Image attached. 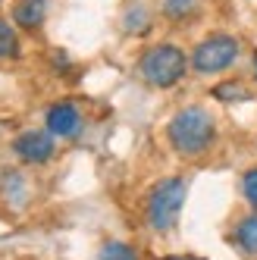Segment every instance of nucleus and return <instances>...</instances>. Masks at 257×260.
I'll use <instances>...</instances> for the list:
<instances>
[{
  "label": "nucleus",
  "mask_w": 257,
  "mask_h": 260,
  "mask_svg": "<svg viewBox=\"0 0 257 260\" xmlns=\"http://www.w3.org/2000/svg\"><path fill=\"white\" fill-rule=\"evenodd\" d=\"M173 151L182 157H198L216 141V119L204 107H182L167 125Z\"/></svg>",
  "instance_id": "1"
},
{
  "label": "nucleus",
  "mask_w": 257,
  "mask_h": 260,
  "mask_svg": "<svg viewBox=\"0 0 257 260\" xmlns=\"http://www.w3.org/2000/svg\"><path fill=\"white\" fill-rule=\"evenodd\" d=\"M188 53L176 44H154L141 53L138 72L151 88H173L188 72Z\"/></svg>",
  "instance_id": "2"
},
{
  "label": "nucleus",
  "mask_w": 257,
  "mask_h": 260,
  "mask_svg": "<svg viewBox=\"0 0 257 260\" xmlns=\"http://www.w3.org/2000/svg\"><path fill=\"white\" fill-rule=\"evenodd\" d=\"M185 198H188V182L182 176H170V179H160L151 194H148V226L154 232H170L176 229V222L182 216V207H185Z\"/></svg>",
  "instance_id": "3"
},
{
  "label": "nucleus",
  "mask_w": 257,
  "mask_h": 260,
  "mask_svg": "<svg viewBox=\"0 0 257 260\" xmlns=\"http://www.w3.org/2000/svg\"><path fill=\"white\" fill-rule=\"evenodd\" d=\"M238 50H242V47H238V41L232 38V35L216 31V35L204 38L191 50L188 60H191V69L201 72V76H219V72H226V69L235 66Z\"/></svg>",
  "instance_id": "4"
},
{
  "label": "nucleus",
  "mask_w": 257,
  "mask_h": 260,
  "mask_svg": "<svg viewBox=\"0 0 257 260\" xmlns=\"http://www.w3.org/2000/svg\"><path fill=\"white\" fill-rule=\"evenodd\" d=\"M53 151H57V138H53L47 128H28V132L16 135V141H13V154L28 166L47 163L53 157Z\"/></svg>",
  "instance_id": "5"
},
{
  "label": "nucleus",
  "mask_w": 257,
  "mask_h": 260,
  "mask_svg": "<svg viewBox=\"0 0 257 260\" xmlns=\"http://www.w3.org/2000/svg\"><path fill=\"white\" fill-rule=\"evenodd\" d=\"M47 132L53 138H76L82 132V110L69 101H60L47 110Z\"/></svg>",
  "instance_id": "6"
},
{
  "label": "nucleus",
  "mask_w": 257,
  "mask_h": 260,
  "mask_svg": "<svg viewBox=\"0 0 257 260\" xmlns=\"http://www.w3.org/2000/svg\"><path fill=\"white\" fill-rule=\"evenodd\" d=\"M47 19V0H16L13 7V22L25 28V31H35L41 28Z\"/></svg>",
  "instance_id": "7"
},
{
  "label": "nucleus",
  "mask_w": 257,
  "mask_h": 260,
  "mask_svg": "<svg viewBox=\"0 0 257 260\" xmlns=\"http://www.w3.org/2000/svg\"><path fill=\"white\" fill-rule=\"evenodd\" d=\"M232 245L238 254H245L251 260H257V213H248L235 222L232 229Z\"/></svg>",
  "instance_id": "8"
},
{
  "label": "nucleus",
  "mask_w": 257,
  "mask_h": 260,
  "mask_svg": "<svg viewBox=\"0 0 257 260\" xmlns=\"http://www.w3.org/2000/svg\"><path fill=\"white\" fill-rule=\"evenodd\" d=\"M198 4L201 0H160V13L170 22H185L198 13Z\"/></svg>",
  "instance_id": "9"
},
{
  "label": "nucleus",
  "mask_w": 257,
  "mask_h": 260,
  "mask_svg": "<svg viewBox=\"0 0 257 260\" xmlns=\"http://www.w3.org/2000/svg\"><path fill=\"white\" fill-rule=\"evenodd\" d=\"M98 260H138V251L125 241H104L101 251H98Z\"/></svg>",
  "instance_id": "10"
},
{
  "label": "nucleus",
  "mask_w": 257,
  "mask_h": 260,
  "mask_svg": "<svg viewBox=\"0 0 257 260\" xmlns=\"http://www.w3.org/2000/svg\"><path fill=\"white\" fill-rule=\"evenodd\" d=\"M13 57H19V35L7 19H0V60H13Z\"/></svg>",
  "instance_id": "11"
},
{
  "label": "nucleus",
  "mask_w": 257,
  "mask_h": 260,
  "mask_svg": "<svg viewBox=\"0 0 257 260\" xmlns=\"http://www.w3.org/2000/svg\"><path fill=\"white\" fill-rule=\"evenodd\" d=\"M148 25H151V16H148V10H144V7H128V10H125V16H122V28H125L128 35L148 31Z\"/></svg>",
  "instance_id": "12"
},
{
  "label": "nucleus",
  "mask_w": 257,
  "mask_h": 260,
  "mask_svg": "<svg viewBox=\"0 0 257 260\" xmlns=\"http://www.w3.org/2000/svg\"><path fill=\"white\" fill-rule=\"evenodd\" d=\"M242 194H245V201L251 204V207L257 210V166H251V170L242 176Z\"/></svg>",
  "instance_id": "13"
},
{
  "label": "nucleus",
  "mask_w": 257,
  "mask_h": 260,
  "mask_svg": "<svg viewBox=\"0 0 257 260\" xmlns=\"http://www.w3.org/2000/svg\"><path fill=\"white\" fill-rule=\"evenodd\" d=\"M213 94H216V98H223V101H245V98H248V91L238 85V82H226V85H219Z\"/></svg>",
  "instance_id": "14"
},
{
  "label": "nucleus",
  "mask_w": 257,
  "mask_h": 260,
  "mask_svg": "<svg viewBox=\"0 0 257 260\" xmlns=\"http://www.w3.org/2000/svg\"><path fill=\"white\" fill-rule=\"evenodd\" d=\"M163 260H201V257H191V254H170V257H163Z\"/></svg>",
  "instance_id": "15"
},
{
  "label": "nucleus",
  "mask_w": 257,
  "mask_h": 260,
  "mask_svg": "<svg viewBox=\"0 0 257 260\" xmlns=\"http://www.w3.org/2000/svg\"><path fill=\"white\" fill-rule=\"evenodd\" d=\"M254 79H257V57H254Z\"/></svg>",
  "instance_id": "16"
}]
</instances>
